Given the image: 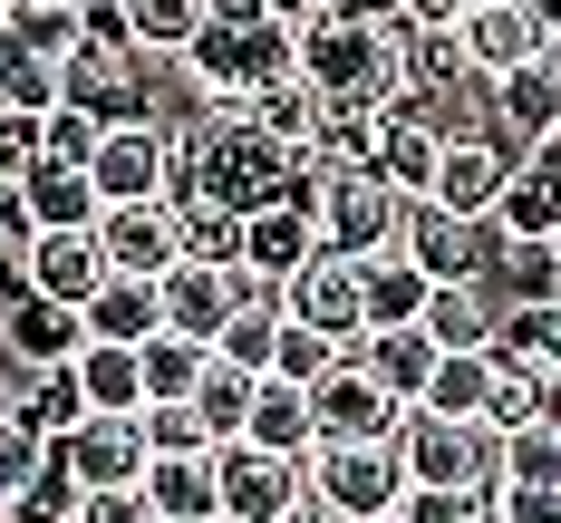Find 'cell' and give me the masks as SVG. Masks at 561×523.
I'll return each mask as SVG.
<instances>
[{
    "label": "cell",
    "instance_id": "6da1fadb",
    "mask_svg": "<svg viewBox=\"0 0 561 523\" xmlns=\"http://www.w3.org/2000/svg\"><path fill=\"white\" fill-rule=\"evenodd\" d=\"M300 78H310L320 98H378V107H397V98H407L397 30H358V20H330V10L300 30Z\"/></svg>",
    "mask_w": 561,
    "mask_h": 523
},
{
    "label": "cell",
    "instance_id": "7a4b0ae2",
    "mask_svg": "<svg viewBox=\"0 0 561 523\" xmlns=\"http://www.w3.org/2000/svg\"><path fill=\"white\" fill-rule=\"evenodd\" d=\"M397 465H407V494H436V485H504V436H494V427H465V417L407 407V417H397Z\"/></svg>",
    "mask_w": 561,
    "mask_h": 523
},
{
    "label": "cell",
    "instance_id": "3957f363",
    "mask_svg": "<svg viewBox=\"0 0 561 523\" xmlns=\"http://www.w3.org/2000/svg\"><path fill=\"white\" fill-rule=\"evenodd\" d=\"M300 475H310V494L330 504L339 523H378L407 504V465H397V436L388 446H348V436H320L310 456H300Z\"/></svg>",
    "mask_w": 561,
    "mask_h": 523
},
{
    "label": "cell",
    "instance_id": "277c9868",
    "mask_svg": "<svg viewBox=\"0 0 561 523\" xmlns=\"http://www.w3.org/2000/svg\"><path fill=\"white\" fill-rule=\"evenodd\" d=\"M156 78H165V68H146L136 49L78 39V49L58 58V107H88L98 126H126V116H156Z\"/></svg>",
    "mask_w": 561,
    "mask_h": 523
},
{
    "label": "cell",
    "instance_id": "5b68a950",
    "mask_svg": "<svg viewBox=\"0 0 561 523\" xmlns=\"http://www.w3.org/2000/svg\"><path fill=\"white\" fill-rule=\"evenodd\" d=\"M397 252H407L426 282H494V262H504V232L474 224V214H446V204H407Z\"/></svg>",
    "mask_w": 561,
    "mask_h": 523
},
{
    "label": "cell",
    "instance_id": "8992f818",
    "mask_svg": "<svg viewBox=\"0 0 561 523\" xmlns=\"http://www.w3.org/2000/svg\"><path fill=\"white\" fill-rule=\"evenodd\" d=\"M280 320H300V330H320V340H339V349H358V340H368V291H358V262L320 242V252L280 282Z\"/></svg>",
    "mask_w": 561,
    "mask_h": 523
},
{
    "label": "cell",
    "instance_id": "52a82bcc",
    "mask_svg": "<svg viewBox=\"0 0 561 523\" xmlns=\"http://www.w3.org/2000/svg\"><path fill=\"white\" fill-rule=\"evenodd\" d=\"M320 242L348 252V262H378L397 252V224H407V194H388L378 174H320Z\"/></svg>",
    "mask_w": 561,
    "mask_h": 523
},
{
    "label": "cell",
    "instance_id": "ba28073f",
    "mask_svg": "<svg viewBox=\"0 0 561 523\" xmlns=\"http://www.w3.org/2000/svg\"><path fill=\"white\" fill-rule=\"evenodd\" d=\"M88 174H98V194H107V204L174 194V126H165V116H126V126H107V136H98V156H88Z\"/></svg>",
    "mask_w": 561,
    "mask_h": 523
},
{
    "label": "cell",
    "instance_id": "9c48e42d",
    "mask_svg": "<svg viewBox=\"0 0 561 523\" xmlns=\"http://www.w3.org/2000/svg\"><path fill=\"white\" fill-rule=\"evenodd\" d=\"M214 485H224V514H232V523H280L300 494H310L300 456L242 446V436H224V446H214Z\"/></svg>",
    "mask_w": 561,
    "mask_h": 523
},
{
    "label": "cell",
    "instance_id": "30bf717a",
    "mask_svg": "<svg viewBox=\"0 0 561 523\" xmlns=\"http://www.w3.org/2000/svg\"><path fill=\"white\" fill-rule=\"evenodd\" d=\"M513 156L494 126H474V136H446V156H436V184H426V204H446V214H474V224H494V204H504L513 184Z\"/></svg>",
    "mask_w": 561,
    "mask_h": 523
},
{
    "label": "cell",
    "instance_id": "8fae6325",
    "mask_svg": "<svg viewBox=\"0 0 561 523\" xmlns=\"http://www.w3.org/2000/svg\"><path fill=\"white\" fill-rule=\"evenodd\" d=\"M310 417H320V436H348V446H388L407 398L378 388V368L368 359H339L330 378H310Z\"/></svg>",
    "mask_w": 561,
    "mask_h": 523
},
{
    "label": "cell",
    "instance_id": "7c38bea8",
    "mask_svg": "<svg viewBox=\"0 0 561 523\" xmlns=\"http://www.w3.org/2000/svg\"><path fill=\"white\" fill-rule=\"evenodd\" d=\"M156 291H165V330H174V340H204V349H214V330L262 291V272H242V262H232V272H214V262H174Z\"/></svg>",
    "mask_w": 561,
    "mask_h": 523
},
{
    "label": "cell",
    "instance_id": "4fadbf2b",
    "mask_svg": "<svg viewBox=\"0 0 561 523\" xmlns=\"http://www.w3.org/2000/svg\"><path fill=\"white\" fill-rule=\"evenodd\" d=\"M455 39H465V58H474V78H513V68H533L542 58V10L533 0H474L465 20H455Z\"/></svg>",
    "mask_w": 561,
    "mask_h": 523
},
{
    "label": "cell",
    "instance_id": "5bb4252c",
    "mask_svg": "<svg viewBox=\"0 0 561 523\" xmlns=\"http://www.w3.org/2000/svg\"><path fill=\"white\" fill-rule=\"evenodd\" d=\"M88 349V310H68V300H39V291H20L10 310H0V359L30 378V368H68Z\"/></svg>",
    "mask_w": 561,
    "mask_h": 523
},
{
    "label": "cell",
    "instance_id": "9a60e30c",
    "mask_svg": "<svg viewBox=\"0 0 561 523\" xmlns=\"http://www.w3.org/2000/svg\"><path fill=\"white\" fill-rule=\"evenodd\" d=\"M10 204L30 214V232H98V214H107L98 174H88V166H58V156H39V166L20 174Z\"/></svg>",
    "mask_w": 561,
    "mask_h": 523
},
{
    "label": "cell",
    "instance_id": "2e32d148",
    "mask_svg": "<svg viewBox=\"0 0 561 523\" xmlns=\"http://www.w3.org/2000/svg\"><path fill=\"white\" fill-rule=\"evenodd\" d=\"M98 252H107V272H146V282H165L174 262V204L165 194H146V204H107L98 214Z\"/></svg>",
    "mask_w": 561,
    "mask_h": 523
},
{
    "label": "cell",
    "instance_id": "e0dca14e",
    "mask_svg": "<svg viewBox=\"0 0 561 523\" xmlns=\"http://www.w3.org/2000/svg\"><path fill=\"white\" fill-rule=\"evenodd\" d=\"M58 456H68V475H78L88 494L146 485V427H136V417H78V427L58 436Z\"/></svg>",
    "mask_w": 561,
    "mask_h": 523
},
{
    "label": "cell",
    "instance_id": "ac0fdd59",
    "mask_svg": "<svg viewBox=\"0 0 561 523\" xmlns=\"http://www.w3.org/2000/svg\"><path fill=\"white\" fill-rule=\"evenodd\" d=\"M494 136H504L513 156H542V146H561V78L533 58V68H513V78H494Z\"/></svg>",
    "mask_w": 561,
    "mask_h": 523
},
{
    "label": "cell",
    "instance_id": "d6986e66",
    "mask_svg": "<svg viewBox=\"0 0 561 523\" xmlns=\"http://www.w3.org/2000/svg\"><path fill=\"white\" fill-rule=\"evenodd\" d=\"M320 252V214L310 204H262V214H242V272H262V282H290L300 262Z\"/></svg>",
    "mask_w": 561,
    "mask_h": 523
},
{
    "label": "cell",
    "instance_id": "ffe728a7",
    "mask_svg": "<svg viewBox=\"0 0 561 523\" xmlns=\"http://www.w3.org/2000/svg\"><path fill=\"white\" fill-rule=\"evenodd\" d=\"M494 232L504 242H561V146H542V156L513 166L504 204H494Z\"/></svg>",
    "mask_w": 561,
    "mask_h": 523
},
{
    "label": "cell",
    "instance_id": "44dd1931",
    "mask_svg": "<svg viewBox=\"0 0 561 523\" xmlns=\"http://www.w3.org/2000/svg\"><path fill=\"white\" fill-rule=\"evenodd\" d=\"M107 282V252H98V232H30V291L39 300H68V310H88Z\"/></svg>",
    "mask_w": 561,
    "mask_h": 523
},
{
    "label": "cell",
    "instance_id": "7402d4cb",
    "mask_svg": "<svg viewBox=\"0 0 561 523\" xmlns=\"http://www.w3.org/2000/svg\"><path fill=\"white\" fill-rule=\"evenodd\" d=\"M436 156H446V136L426 126L416 107H388V126H378V156H368V174L388 184V194H407V204H426V184H436Z\"/></svg>",
    "mask_w": 561,
    "mask_h": 523
},
{
    "label": "cell",
    "instance_id": "603a6c76",
    "mask_svg": "<svg viewBox=\"0 0 561 523\" xmlns=\"http://www.w3.org/2000/svg\"><path fill=\"white\" fill-rule=\"evenodd\" d=\"M378 126H388L378 98H320V136H310V156H300V166H320V174H368Z\"/></svg>",
    "mask_w": 561,
    "mask_h": 523
},
{
    "label": "cell",
    "instance_id": "cb8c5ba5",
    "mask_svg": "<svg viewBox=\"0 0 561 523\" xmlns=\"http://www.w3.org/2000/svg\"><path fill=\"white\" fill-rule=\"evenodd\" d=\"M242 446H272V456H310L320 446V417L300 378H252V417H242Z\"/></svg>",
    "mask_w": 561,
    "mask_h": 523
},
{
    "label": "cell",
    "instance_id": "d4e9b609",
    "mask_svg": "<svg viewBox=\"0 0 561 523\" xmlns=\"http://www.w3.org/2000/svg\"><path fill=\"white\" fill-rule=\"evenodd\" d=\"M494 320H504L494 282H436L426 310H416V330H426L436 349H494Z\"/></svg>",
    "mask_w": 561,
    "mask_h": 523
},
{
    "label": "cell",
    "instance_id": "484cf974",
    "mask_svg": "<svg viewBox=\"0 0 561 523\" xmlns=\"http://www.w3.org/2000/svg\"><path fill=\"white\" fill-rule=\"evenodd\" d=\"M397 68H407V98L426 107V98H455V88H474V58L455 30H416V20H397Z\"/></svg>",
    "mask_w": 561,
    "mask_h": 523
},
{
    "label": "cell",
    "instance_id": "4316f807",
    "mask_svg": "<svg viewBox=\"0 0 561 523\" xmlns=\"http://www.w3.org/2000/svg\"><path fill=\"white\" fill-rule=\"evenodd\" d=\"M156 330H165V291L146 282V272H107V282H98V300H88V340L146 349Z\"/></svg>",
    "mask_w": 561,
    "mask_h": 523
},
{
    "label": "cell",
    "instance_id": "83f0119b",
    "mask_svg": "<svg viewBox=\"0 0 561 523\" xmlns=\"http://www.w3.org/2000/svg\"><path fill=\"white\" fill-rule=\"evenodd\" d=\"M68 368H78V398H88V417H136V407H146V359H136L126 340H88Z\"/></svg>",
    "mask_w": 561,
    "mask_h": 523
},
{
    "label": "cell",
    "instance_id": "f1b7e54d",
    "mask_svg": "<svg viewBox=\"0 0 561 523\" xmlns=\"http://www.w3.org/2000/svg\"><path fill=\"white\" fill-rule=\"evenodd\" d=\"M146 504H156V523H214L224 514L214 456H146Z\"/></svg>",
    "mask_w": 561,
    "mask_h": 523
},
{
    "label": "cell",
    "instance_id": "f546056e",
    "mask_svg": "<svg viewBox=\"0 0 561 523\" xmlns=\"http://www.w3.org/2000/svg\"><path fill=\"white\" fill-rule=\"evenodd\" d=\"M116 10H126V49L146 68H174L194 49V30H204V0H116Z\"/></svg>",
    "mask_w": 561,
    "mask_h": 523
},
{
    "label": "cell",
    "instance_id": "4dcf8cb0",
    "mask_svg": "<svg viewBox=\"0 0 561 523\" xmlns=\"http://www.w3.org/2000/svg\"><path fill=\"white\" fill-rule=\"evenodd\" d=\"M165 204H174V252L184 262H214V272L242 262V214L232 204H214V194H165Z\"/></svg>",
    "mask_w": 561,
    "mask_h": 523
},
{
    "label": "cell",
    "instance_id": "1f68e13d",
    "mask_svg": "<svg viewBox=\"0 0 561 523\" xmlns=\"http://www.w3.org/2000/svg\"><path fill=\"white\" fill-rule=\"evenodd\" d=\"M358 359H368V368H378V388H388V398H426V378H436V359H446V349L426 340V330H416V320H407V330H368V340H358Z\"/></svg>",
    "mask_w": 561,
    "mask_h": 523
},
{
    "label": "cell",
    "instance_id": "d6a6232c",
    "mask_svg": "<svg viewBox=\"0 0 561 523\" xmlns=\"http://www.w3.org/2000/svg\"><path fill=\"white\" fill-rule=\"evenodd\" d=\"M214 359H224V368H252V378H272V359H280V291L272 282L214 330Z\"/></svg>",
    "mask_w": 561,
    "mask_h": 523
},
{
    "label": "cell",
    "instance_id": "836d02e7",
    "mask_svg": "<svg viewBox=\"0 0 561 523\" xmlns=\"http://www.w3.org/2000/svg\"><path fill=\"white\" fill-rule=\"evenodd\" d=\"M484 398H494V359H484V349H446L416 407H426V417H465V427H484Z\"/></svg>",
    "mask_w": 561,
    "mask_h": 523
},
{
    "label": "cell",
    "instance_id": "e575fe53",
    "mask_svg": "<svg viewBox=\"0 0 561 523\" xmlns=\"http://www.w3.org/2000/svg\"><path fill=\"white\" fill-rule=\"evenodd\" d=\"M358 291H368V330H407L416 310H426V272L407 262V252H378V262H358Z\"/></svg>",
    "mask_w": 561,
    "mask_h": 523
},
{
    "label": "cell",
    "instance_id": "d590c367",
    "mask_svg": "<svg viewBox=\"0 0 561 523\" xmlns=\"http://www.w3.org/2000/svg\"><path fill=\"white\" fill-rule=\"evenodd\" d=\"M504 494H561V417H533L504 436Z\"/></svg>",
    "mask_w": 561,
    "mask_h": 523
},
{
    "label": "cell",
    "instance_id": "8d00e7d4",
    "mask_svg": "<svg viewBox=\"0 0 561 523\" xmlns=\"http://www.w3.org/2000/svg\"><path fill=\"white\" fill-rule=\"evenodd\" d=\"M252 126H262L272 146H290V156H310V136H320V88H310V78L262 88V98H252Z\"/></svg>",
    "mask_w": 561,
    "mask_h": 523
},
{
    "label": "cell",
    "instance_id": "74e56055",
    "mask_svg": "<svg viewBox=\"0 0 561 523\" xmlns=\"http://www.w3.org/2000/svg\"><path fill=\"white\" fill-rule=\"evenodd\" d=\"M78 504H88V485L68 475V456H49L30 485H10V504H0V523H78Z\"/></svg>",
    "mask_w": 561,
    "mask_h": 523
},
{
    "label": "cell",
    "instance_id": "f35d334b",
    "mask_svg": "<svg viewBox=\"0 0 561 523\" xmlns=\"http://www.w3.org/2000/svg\"><path fill=\"white\" fill-rule=\"evenodd\" d=\"M494 300H561V242H504Z\"/></svg>",
    "mask_w": 561,
    "mask_h": 523
},
{
    "label": "cell",
    "instance_id": "ab89813d",
    "mask_svg": "<svg viewBox=\"0 0 561 523\" xmlns=\"http://www.w3.org/2000/svg\"><path fill=\"white\" fill-rule=\"evenodd\" d=\"M136 427H146V456H214V427H204V407H194V398L136 407Z\"/></svg>",
    "mask_w": 561,
    "mask_h": 523
},
{
    "label": "cell",
    "instance_id": "60d3db41",
    "mask_svg": "<svg viewBox=\"0 0 561 523\" xmlns=\"http://www.w3.org/2000/svg\"><path fill=\"white\" fill-rule=\"evenodd\" d=\"M136 359H146V407H156V398H194V378H204V359H214V349H204V340H174V330H156Z\"/></svg>",
    "mask_w": 561,
    "mask_h": 523
},
{
    "label": "cell",
    "instance_id": "b9f144b4",
    "mask_svg": "<svg viewBox=\"0 0 561 523\" xmlns=\"http://www.w3.org/2000/svg\"><path fill=\"white\" fill-rule=\"evenodd\" d=\"M20 417H30L39 436H68V427L88 417V398H78V368H30V378H20Z\"/></svg>",
    "mask_w": 561,
    "mask_h": 523
},
{
    "label": "cell",
    "instance_id": "7bdbcfd3",
    "mask_svg": "<svg viewBox=\"0 0 561 523\" xmlns=\"http://www.w3.org/2000/svg\"><path fill=\"white\" fill-rule=\"evenodd\" d=\"M194 407H204L214 446H224V436H242V417H252V368H224V359H204V378H194Z\"/></svg>",
    "mask_w": 561,
    "mask_h": 523
},
{
    "label": "cell",
    "instance_id": "ee69618b",
    "mask_svg": "<svg viewBox=\"0 0 561 523\" xmlns=\"http://www.w3.org/2000/svg\"><path fill=\"white\" fill-rule=\"evenodd\" d=\"M407 523H504V485H436V494H407Z\"/></svg>",
    "mask_w": 561,
    "mask_h": 523
},
{
    "label": "cell",
    "instance_id": "f6af8a7d",
    "mask_svg": "<svg viewBox=\"0 0 561 523\" xmlns=\"http://www.w3.org/2000/svg\"><path fill=\"white\" fill-rule=\"evenodd\" d=\"M339 359H358V349H339V340H320V330H300V320H280V359H272V378H330Z\"/></svg>",
    "mask_w": 561,
    "mask_h": 523
},
{
    "label": "cell",
    "instance_id": "bcb514c9",
    "mask_svg": "<svg viewBox=\"0 0 561 523\" xmlns=\"http://www.w3.org/2000/svg\"><path fill=\"white\" fill-rule=\"evenodd\" d=\"M49 456H58V436H39V427L10 407V417H0V494H10V485H30Z\"/></svg>",
    "mask_w": 561,
    "mask_h": 523
},
{
    "label": "cell",
    "instance_id": "7dc6e473",
    "mask_svg": "<svg viewBox=\"0 0 561 523\" xmlns=\"http://www.w3.org/2000/svg\"><path fill=\"white\" fill-rule=\"evenodd\" d=\"M98 136H107V126H98L88 107H49V116H39V156H58V166H88Z\"/></svg>",
    "mask_w": 561,
    "mask_h": 523
},
{
    "label": "cell",
    "instance_id": "c3c4849f",
    "mask_svg": "<svg viewBox=\"0 0 561 523\" xmlns=\"http://www.w3.org/2000/svg\"><path fill=\"white\" fill-rule=\"evenodd\" d=\"M78 523H156V504H146V485H107L78 504Z\"/></svg>",
    "mask_w": 561,
    "mask_h": 523
},
{
    "label": "cell",
    "instance_id": "681fc988",
    "mask_svg": "<svg viewBox=\"0 0 561 523\" xmlns=\"http://www.w3.org/2000/svg\"><path fill=\"white\" fill-rule=\"evenodd\" d=\"M330 20H358V30H397L407 0H330Z\"/></svg>",
    "mask_w": 561,
    "mask_h": 523
},
{
    "label": "cell",
    "instance_id": "f907efd6",
    "mask_svg": "<svg viewBox=\"0 0 561 523\" xmlns=\"http://www.w3.org/2000/svg\"><path fill=\"white\" fill-rule=\"evenodd\" d=\"M407 20H416V30H455V20H465V0H407Z\"/></svg>",
    "mask_w": 561,
    "mask_h": 523
},
{
    "label": "cell",
    "instance_id": "816d5d0a",
    "mask_svg": "<svg viewBox=\"0 0 561 523\" xmlns=\"http://www.w3.org/2000/svg\"><path fill=\"white\" fill-rule=\"evenodd\" d=\"M262 10H272L280 30H310V20H320V10H330V0H262Z\"/></svg>",
    "mask_w": 561,
    "mask_h": 523
},
{
    "label": "cell",
    "instance_id": "f5cc1de1",
    "mask_svg": "<svg viewBox=\"0 0 561 523\" xmlns=\"http://www.w3.org/2000/svg\"><path fill=\"white\" fill-rule=\"evenodd\" d=\"M204 20H272L262 0H204Z\"/></svg>",
    "mask_w": 561,
    "mask_h": 523
},
{
    "label": "cell",
    "instance_id": "db71d44e",
    "mask_svg": "<svg viewBox=\"0 0 561 523\" xmlns=\"http://www.w3.org/2000/svg\"><path fill=\"white\" fill-rule=\"evenodd\" d=\"M280 523H339V514H330V504H320V494H300V504H290V514H280Z\"/></svg>",
    "mask_w": 561,
    "mask_h": 523
},
{
    "label": "cell",
    "instance_id": "11a10c76",
    "mask_svg": "<svg viewBox=\"0 0 561 523\" xmlns=\"http://www.w3.org/2000/svg\"><path fill=\"white\" fill-rule=\"evenodd\" d=\"M10 407H20V368L0 359V417H10Z\"/></svg>",
    "mask_w": 561,
    "mask_h": 523
},
{
    "label": "cell",
    "instance_id": "9f6ffc18",
    "mask_svg": "<svg viewBox=\"0 0 561 523\" xmlns=\"http://www.w3.org/2000/svg\"><path fill=\"white\" fill-rule=\"evenodd\" d=\"M0 10H78V0H0Z\"/></svg>",
    "mask_w": 561,
    "mask_h": 523
},
{
    "label": "cell",
    "instance_id": "6f0895ef",
    "mask_svg": "<svg viewBox=\"0 0 561 523\" xmlns=\"http://www.w3.org/2000/svg\"><path fill=\"white\" fill-rule=\"evenodd\" d=\"M542 68H552V78H561V30H552V39H542Z\"/></svg>",
    "mask_w": 561,
    "mask_h": 523
},
{
    "label": "cell",
    "instance_id": "680465c9",
    "mask_svg": "<svg viewBox=\"0 0 561 523\" xmlns=\"http://www.w3.org/2000/svg\"><path fill=\"white\" fill-rule=\"evenodd\" d=\"M378 523H407V504H397V514H378Z\"/></svg>",
    "mask_w": 561,
    "mask_h": 523
},
{
    "label": "cell",
    "instance_id": "91938a15",
    "mask_svg": "<svg viewBox=\"0 0 561 523\" xmlns=\"http://www.w3.org/2000/svg\"><path fill=\"white\" fill-rule=\"evenodd\" d=\"M214 523H232V514H214Z\"/></svg>",
    "mask_w": 561,
    "mask_h": 523
},
{
    "label": "cell",
    "instance_id": "94428289",
    "mask_svg": "<svg viewBox=\"0 0 561 523\" xmlns=\"http://www.w3.org/2000/svg\"><path fill=\"white\" fill-rule=\"evenodd\" d=\"M0 504H10V494H0Z\"/></svg>",
    "mask_w": 561,
    "mask_h": 523
}]
</instances>
